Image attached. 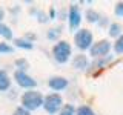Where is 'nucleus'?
<instances>
[{"instance_id":"nucleus-1","label":"nucleus","mask_w":123,"mask_h":115,"mask_svg":"<svg viewBox=\"0 0 123 115\" xmlns=\"http://www.w3.org/2000/svg\"><path fill=\"white\" fill-rule=\"evenodd\" d=\"M43 97L42 94H38L36 91H29V92H25L22 97V104L26 110H36L38 109L40 106H43Z\"/></svg>"},{"instance_id":"nucleus-2","label":"nucleus","mask_w":123,"mask_h":115,"mask_svg":"<svg viewBox=\"0 0 123 115\" xmlns=\"http://www.w3.org/2000/svg\"><path fill=\"white\" fill-rule=\"evenodd\" d=\"M52 55L59 63H66L71 57V46L66 41H59L52 48Z\"/></svg>"},{"instance_id":"nucleus-3","label":"nucleus","mask_w":123,"mask_h":115,"mask_svg":"<svg viewBox=\"0 0 123 115\" xmlns=\"http://www.w3.org/2000/svg\"><path fill=\"white\" fill-rule=\"evenodd\" d=\"M62 104H63V101H62V97L59 94H51V95H48V97L45 98V101H43V107H45V110L48 114H57L59 110L62 109Z\"/></svg>"},{"instance_id":"nucleus-4","label":"nucleus","mask_w":123,"mask_h":115,"mask_svg":"<svg viewBox=\"0 0 123 115\" xmlns=\"http://www.w3.org/2000/svg\"><path fill=\"white\" fill-rule=\"evenodd\" d=\"M74 41H75L77 48H80L82 51L89 49L91 45H92V34L88 29H80L74 35Z\"/></svg>"},{"instance_id":"nucleus-5","label":"nucleus","mask_w":123,"mask_h":115,"mask_svg":"<svg viewBox=\"0 0 123 115\" xmlns=\"http://www.w3.org/2000/svg\"><path fill=\"white\" fill-rule=\"evenodd\" d=\"M15 77V81L18 83V86H22V87H25V89H32V87H36V80L34 78H31V77L28 74H25L23 71H17L14 74Z\"/></svg>"},{"instance_id":"nucleus-6","label":"nucleus","mask_w":123,"mask_h":115,"mask_svg":"<svg viewBox=\"0 0 123 115\" xmlns=\"http://www.w3.org/2000/svg\"><path fill=\"white\" fill-rule=\"evenodd\" d=\"M109 49H111L109 41H108V40H102V41H98V43L92 45L91 49H89V52H91L92 57H103V55H106V54L109 52Z\"/></svg>"},{"instance_id":"nucleus-7","label":"nucleus","mask_w":123,"mask_h":115,"mask_svg":"<svg viewBox=\"0 0 123 115\" xmlns=\"http://www.w3.org/2000/svg\"><path fill=\"white\" fill-rule=\"evenodd\" d=\"M80 22H82L80 11H79V8L75 5H72L69 8V26H71V29H75L77 26L80 25Z\"/></svg>"},{"instance_id":"nucleus-8","label":"nucleus","mask_w":123,"mask_h":115,"mask_svg":"<svg viewBox=\"0 0 123 115\" xmlns=\"http://www.w3.org/2000/svg\"><path fill=\"white\" fill-rule=\"evenodd\" d=\"M48 84L54 91H62V89H65V87L68 86V80L63 78V77H52Z\"/></svg>"},{"instance_id":"nucleus-9","label":"nucleus","mask_w":123,"mask_h":115,"mask_svg":"<svg viewBox=\"0 0 123 115\" xmlns=\"http://www.w3.org/2000/svg\"><path fill=\"white\" fill-rule=\"evenodd\" d=\"M9 86H11V80H9V77H8V74L5 71H0V91H6V89H9Z\"/></svg>"},{"instance_id":"nucleus-10","label":"nucleus","mask_w":123,"mask_h":115,"mask_svg":"<svg viewBox=\"0 0 123 115\" xmlns=\"http://www.w3.org/2000/svg\"><path fill=\"white\" fill-rule=\"evenodd\" d=\"M86 64H88V60H86L85 55H77L74 58V68L83 69V68H86Z\"/></svg>"},{"instance_id":"nucleus-11","label":"nucleus","mask_w":123,"mask_h":115,"mask_svg":"<svg viewBox=\"0 0 123 115\" xmlns=\"http://www.w3.org/2000/svg\"><path fill=\"white\" fill-rule=\"evenodd\" d=\"M0 35H2L3 38H6V40H9V38H12V31L8 28L6 25L0 23Z\"/></svg>"},{"instance_id":"nucleus-12","label":"nucleus","mask_w":123,"mask_h":115,"mask_svg":"<svg viewBox=\"0 0 123 115\" xmlns=\"http://www.w3.org/2000/svg\"><path fill=\"white\" fill-rule=\"evenodd\" d=\"M15 46L23 48V49H32V43L25 40V38H15Z\"/></svg>"},{"instance_id":"nucleus-13","label":"nucleus","mask_w":123,"mask_h":115,"mask_svg":"<svg viewBox=\"0 0 123 115\" xmlns=\"http://www.w3.org/2000/svg\"><path fill=\"white\" fill-rule=\"evenodd\" d=\"M120 32H122V26L120 25L114 23V25L109 26V35L111 37H118V35H120Z\"/></svg>"},{"instance_id":"nucleus-14","label":"nucleus","mask_w":123,"mask_h":115,"mask_svg":"<svg viewBox=\"0 0 123 115\" xmlns=\"http://www.w3.org/2000/svg\"><path fill=\"white\" fill-rule=\"evenodd\" d=\"M77 115H95V114L89 106H80L77 109Z\"/></svg>"},{"instance_id":"nucleus-15","label":"nucleus","mask_w":123,"mask_h":115,"mask_svg":"<svg viewBox=\"0 0 123 115\" xmlns=\"http://www.w3.org/2000/svg\"><path fill=\"white\" fill-rule=\"evenodd\" d=\"M114 49H115V52L117 54H122L123 52V35H120L117 38V41L114 43Z\"/></svg>"},{"instance_id":"nucleus-16","label":"nucleus","mask_w":123,"mask_h":115,"mask_svg":"<svg viewBox=\"0 0 123 115\" xmlns=\"http://www.w3.org/2000/svg\"><path fill=\"white\" fill-rule=\"evenodd\" d=\"M14 51L12 46L6 45V43H0V54H11Z\"/></svg>"},{"instance_id":"nucleus-17","label":"nucleus","mask_w":123,"mask_h":115,"mask_svg":"<svg viewBox=\"0 0 123 115\" xmlns=\"http://www.w3.org/2000/svg\"><path fill=\"white\" fill-rule=\"evenodd\" d=\"M60 115H74V107H72L71 104H66L63 109H62Z\"/></svg>"},{"instance_id":"nucleus-18","label":"nucleus","mask_w":123,"mask_h":115,"mask_svg":"<svg viewBox=\"0 0 123 115\" xmlns=\"http://www.w3.org/2000/svg\"><path fill=\"white\" fill-rule=\"evenodd\" d=\"M88 20L89 22H97V18H98V14L97 12H94V11H88Z\"/></svg>"},{"instance_id":"nucleus-19","label":"nucleus","mask_w":123,"mask_h":115,"mask_svg":"<svg viewBox=\"0 0 123 115\" xmlns=\"http://www.w3.org/2000/svg\"><path fill=\"white\" fill-rule=\"evenodd\" d=\"M14 115H31V114H29V110L25 109V107H17L15 112H14Z\"/></svg>"},{"instance_id":"nucleus-20","label":"nucleus","mask_w":123,"mask_h":115,"mask_svg":"<svg viewBox=\"0 0 123 115\" xmlns=\"http://www.w3.org/2000/svg\"><path fill=\"white\" fill-rule=\"evenodd\" d=\"M115 14H117L118 17H122V15H123V3H118V5L115 6Z\"/></svg>"},{"instance_id":"nucleus-21","label":"nucleus","mask_w":123,"mask_h":115,"mask_svg":"<svg viewBox=\"0 0 123 115\" xmlns=\"http://www.w3.org/2000/svg\"><path fill=\"white\" fill-rule=\"evenodd\" d=\"M15 64H17V66H20V69L28 68V63H26L25 60H17V61H15Z\"/></svg>"},{"instance_id":"nucleus-22","label":"nucleus","mask_w":123,"mask_h":115,"mask_svg":"<svg viewBox=\"0 0 123 115\" xmlns=\"http://www.w3.org/2000/svg\"><path fill=\"white\" fill-rule=\"evenodd\" d=\"M60 34V31L59 29H55V32H49L48 34V38H57V35Z\"/></svg>"},{"instance_id":"nucleus-23","label":"nucleus","mask_w":123,"mask_h":115,"mask_svg":"<svg viewBox=\"0 0 123 115\" xmlns=\"http://www.w3.org/2000/svg\"><path fill=\"white\" fill-rule=\"evenodd\" d=\"M3 17H5V12H3V9H2V8H0V22L3 20Z\"/></svg>"}]
</instances>
